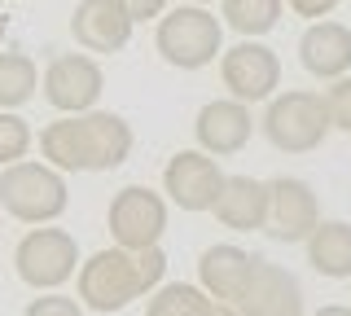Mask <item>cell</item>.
Segmentation results:
<instances>
[{
    "label": "cell",
    "mask_w": 351,
    "mask_h": 316,
    "mask_svg": "<svg viewBox=\"0 0 351 316\" xmlns=\"http://www.w3.org/2000/svg\"><path fill=\"white\" fill-rule=\"evenodd\" d=\"M259 127H263V136L272 141V149H281V154H312L329 136L334 119H329V106H325L321 93L290 88V93H281V97L268 101Z\"/></svg>",
    "instance_id": "cell-3"
},
{
    "label": "cell",
    "mask_w": 351,
    "mask_h": 316,
    "mask_svg": "<svg viewBox=\"0 0 351 316\" xmlns=\"http://www.w3.org/2000/svg\"><path fill=\"white\" fill-rule=\"evenodd\" d=\"M106 75L88 53H62L44 71V101L62 114H88L101 101Z\"/></svg>",
    "instance_id": "cell-9"
},
{
    "label": "cell",
    "mask_w": 351,
    "mask_h": 316,
    "mask_svg": "<svg viewBox=\"0 0 351 316\" xmlns=\"http://www.w3.org/2000/svg\"><path fill=\"white\" fill-rule=\"evenodd\" d=\"M22 316H84V303L66 299V294H44V299H31Z\"/></svg>",
    "instance_id": "cell-25"
},
{
    "label": "cell",
    "mask_w": 351,
    "mask_h": 316,
    "mask_svg": "<svg viewBox=\"0 0 351 316\" xmlns=\"http://www.w3.org/2000/svg\"><path fill=\"white\" fill-rule=\"evenodd\" d=\"M14 268L31 290H58L80 268V246L66 228H31L14 250Z\"/></svg>",
    "instance_id": "cell-5"
},
{
    "label": "cell",
    "mask_w": 351,
    "mask_h": 316,
    "mask_svg": "<svg viewBox=\"0 0 351 316\" xmlns=\"http://www.w3.org/2000/svg\"><path fill=\"white\" fill-rule=\"evenodd\" d=\"M285 5L294 9L299 18H312V23H321V18H329L343 0H285Z\"/></svg>",
    "instance_id": "cell-26"
},
{
    "label": "cell",
    "mask_w": 351,
    "mask_h": 316,
    "mask_svg": "<svg viewBox=\"0 0 351 316\" xmlns=\"http://www.w3.org/2000/svg\"><path fill=\"white\" fill-rule=\"evenodd\" d=\"M299 62L307 75H316V80H343L351 75V27L343 23H312L299 36Z\"/></svg>",
    "instance_id": "cell-15"
},
{
    "label": "cell",
    "mask_w": 351,
    "mask_h": 316,
    "mask_svg": "<svg viewBox=\"0 0 351 316\" xmlns=\"http://www.w3.org/2000/svg\"><path fill=\"white\" fill-rule=\"evenodd\" d=\"M259 259L250 250H241L233 242H219V246H206L202 259H197V286H202L211 299L219 303H237L241 290L250 286V272H255Z\"/></svg>",
    "instance_id": "cell-14"
},
{
    "label": "cell",
    "mask_w": 351,
    "mask_h": 316,
    "mask_svg": "<svg viewBox=\"0 0 351 316\" xmlns=\"http://www.w3.org/2000/svg\"><path fill=\"white\" fill-rule=\"evenodd\" d=\"M106 224H110L114 246H128V250L158 246V237L167 233V202L145 184H128V189H119L110 198Z\"/></svg>",
    "instance_id": "cell-6"
},
{
    "label": "cell",
    "mask_w": 351,
    "mask_h": 316,
    "mask_svg": "<svg viewBox=\"0 0 351 316\" xmlns=\"http://www.w3.org/2000/svg\"><path fill=\"white\" fill-rule=\"evenodd\" d=\"M325 106H329V119H334L338 132H351V75H343V80L329 84Z\"/></svg>",
    "instance_id": "cell-24"
},
{
    "label": "cell",
    "mask_w": 351,
    "mask_h": 316,
    "mask_svg": "<svg viewBox=\"0 0 351 316\" xmlns=\"http://www.w3.org/2000/svg\"><path fill=\"white\" fill-rule=\"evenodd\" d=\"M132 14L119 0H80L71 14V36L84 53H119L132 40Z\"/></svg>",
    "instance_id": "cell-12"
},
{
    "label": "cell",
    "mask_w": 351,
    "mask_h": 316,
    "mask_svg": "<svg viewBox=\"0 0 351 316\" xmlns=\"http://www.w3.org/2000/svg\"><path fill=\"white\" fill-rule=\"evenodd\" d=\"M40 149L58 171H93V149H88L84 114H66L40 132Z\"/></svg>",
    "instance_id": "cell-17"
},
{
    "label": "cell",
    "mask_w": 351,
    "mask_h": 316,
    "mask_svg": "<svg viewBox=\"0 0 351 316\" xmlns=\"http://www.w3.org/2000/svg\"><path fill=\"white\" fill-rule=\"evenodd\" d=\"M206 316H241V312L233 308V303H219V299H215V303H211V312H206Z\"/></svg>",
    "instance_id": "cell-29"
},
{
    "label": "cell",
    "mask_w": 351,
    "mask_h": 316,
    "mask_svg": "<svg viewBox=\"0 0 351 316\" xmlns=\"http://www.w3.org/2000/svg\"><path fill=\"white\" fill-rule=\"evenodd\" d=\"M224 171H219L215 154H206V149H180V154L167 158V167H162V189H167V198L180 206V211H211L219 189H224Z\"/></svg>",
    "instance_id": "cell-7"
},
{
    "label": "cell",
    "mask_w": 351,
    "mask_h": 316,
    "mask_svg": "<svg viewBox=\"0 0 351 316\" xmlns=\"http://www.w3.org/2000/svg\"><path fill=\"white\" fill-rule=\"evenodd\" d=\"M211 294L202 286H184V281H171V286H158L149 299L145 316H206L211 312Z\"/></svg>",
    "instance_id": "cell-22"
},
{
    "label": "cell",
    "mask_w": 351,
    "mask_h": 316,
    "mask_svg": "<svg viewBox=\"0 0 351 316\" xmlns=\"http://www.w3.org/2000/svg\"><path fill=\"white\" fill-rule=\"evenodd\" d=\"M0 211H5V206H0Z\"/></svg>",
    "instance_id": "cell-32"
},
{
    "label": "cell",
    "mask_w": 351,
    "mask_h": 316,
    "mask_svg": "<svg viewBox=\"0 0 351 316\" xmlns=\"http://www.w3.org/2000/svg\"><path fill=\"white\" fill-rule=\"evenodd\" d=\"M268 202H272L268 180H255V176H228L211 211H215V220L224 224V228L255 233V228H268Z\"/></svg>",
    "instance_id": "cell-16"
},
{
    "label": "cell",
    "mask_w": 351,
    "mask_h": 316,
    "mask_svg": "<svg viewBox=\"0 0 351 316\" xmlns=\"http://www.w3.org/2000/svg\"><path fill=\"white\" fill-rule=\"evenodd\" d=\"M268 189H272V202H268V228L263 233L285 246L307 242L312 228L321 224V202H316L312 184L299 176H277V180H268Z\"/></svg>",
    "instance_id": "cell-10"
},
{
    "label": "cell",
    "mask_w": 351,
    "mask_h": 316,
    "mask_svg": "<svg viewBox=\"0 0 351 316\" xmlns=\"http://www.w3.org/2000/svg\"><path fill=\"white\" fill-rule=\"evenodd\" d=\"M154 45H158L167 66L202 71L224 53V23H219L206 5H180V9H171V14L158 18Z\"/></svg>",
    "instance_id": "cell-1"
},
{
    "label": "cell",
    "mask_w": 351,
    "mask_h": 316,
    "mask_svg": "<svg viewBox=\"0 0 351 316\" xmlns=\"http://www.w3.org/2000/svg\"><path fill=\"white\" fill-rule=\"evenodd\" d=\"M132 14V23H145V18H162L167 14V0H119Z\"/></svg>",
    "instance_id": "cell-27"
},
{
    "label": "cell",
    "mask_w": 351,
    "mask_h": 316,
    "mask_svg": "<svg viewBox=\"0 0 351 316\" xmlns=\"http://www.w3.org/2000/svg\"><path fill=\"white\" fill-rule=\"evenodd\" d=\"M255 132V119H250V106L237 101V97H224V101H206L197 110V123H193V136L206 154L224 158V154H237L241 145Z\"/></svg>",
    "instance_id": "cell-13"
},
{
    "label": "cell",
    "mask_w": 351,
    "mask_h": 316,
    "mask_svg": "<svg viewBox=\"0 0 351 316\" xmlns=\"http://www.w3.org/2000/svg\"><path fill=\"white\" fill-rule=\"evenodd\" d=\"M189 5H211V0H189Z\"/></svg>",
    "instance_id": "cell-31"
},
{
    "label": "cell",
    "mask_w": 351,
    "mask_h": 316,
    "mask_svg": "<svg viewBox=\"0 0 351 316\" xmlns=\"http://www.w3.org/2000/svg\"><path fill=\"white\" fill-rule=\"evenodd\" d=\"M307 264L329 281L351 277V224L347 220H325L307 237Z\"/></svg>",
    "instance_id": "cell-19"
},
{
    "label": "cell",
    "mask_w": 351,
    "mask_h": 316,
    "mask_svg": "<svg viewBox=\"0 0 351 316\" xmlns=\"http://www.w3.org/2000/svg\"><path fill=\"white\" fill-rule=\"evenodd\" d=\"M219 80L237 101H272L281 84V58L259 40H241L228 53H219Z\"/></svg>",
    "instance_id": "cell-8"
},
{
    "label": "cell",
    "mask_w": 351,
    "mask_h": 316,
    "mask_svg": "<svg viewBox=\"0 0 351 316\" xmlns=\"http://www.w3.org/2000/svg\"><path fill=\"white\" fill-rule=\"evenodd\" d=\"M71 202L66 193V176L53 162H9L0 167V206L22 224H49L58 220Z\"/></svg>",
    "instance_id": "cell-2"
},
{
    "label": "cell",
    "mask_w": 351,
    "mask_h": 316,
    "mask_svg": "<svg viewBox=\"0 0 351 316\" xmlns=\"http://www.w3.org/2000/svg\"><path fill=\"white\" fill-rule=\"evenodd\" d=\"M88 127V149H93V171H114L123 167L132 154V127L123 114H110V110H88L84 114Z\"/></svg>",
    "instance_id": "cell-18"
},
{
    "label": "cell",
    "mask_w": 351,
    "mask_h": 316,
    "mask_svg": "<svg viewBox=\"0 0 351 316\" xmlns=\"http://www.w3.org/2000/svg\"><path fill=\"white\" fill-rule=\"evenodd\" d=\"M281 9L285 0H224V23L241 40H259L281 23Z\"/></svg>",
    "instance_id": "cell-21"
},
{
    "label": "cell",
    "mask_w": 351,
    "mask_h": 316,
    "mask_svg": "<svg viewBox=\"0 0 351 316\" xmlns=\"http://www.w3.org/2000/svg\"><path fill=\"white\" fill-rule=\"evenodd\" d=\"M233 308L241 316H303V286L290 268L259 259L250 272V286L241 290Z\"/></svg>",
    "instance_id": "cell-11"
},
{
    "label": "cell",
    "mask_w": 351,
    "mask_h": 316,
    "mask_svg": "<svg viewBox=\"0 0 351 316\" xmlns=\"http://www.w3.org/2000/svg\"><path fill=\"white\" fill-rule=\"evenodd\" d=\"M141 294H149V286H145V277H141L136 250L110 246V250H97L88 264H80V303L84 308L123 312Z\"/></svg>",
    "instance_id": "cell-4"
},
{
    "label": "cell",
    "mask_w": 351,
    "mask_h": 316,
    "mask_svg": "<svg viewBox=\"0 0 351 316\" xmlns=\"http://www.w3.org/2000/svg\"><path fill=\"white\" fill-rule=\"evenodd\" d=\"M312 316H351V308H347V303H325V308L312 312Z\"/></svg>",
    "instance_id": "cell-28"
},
{
    "label": "cell",
    "mask_w": 351,
    "mask_h": 316,
    "mask_svg": "<svg viewBox=\"0 0 351 316\" xmlns=\"http://www.w3.org/2000/svg\"><path fill=\"white\" fill-rule=\"evenodd\" d=\"M31 149V123L14 110H0V167L22 162Z\"/></svg>",
    "instance_id": "cell-23"
},
{
    "label": "cell",
    "mask_w": 351,
    "mask_h": 316,
    "mask_svg": "<svg viewBox=\"0 0 351 316\" xmlns=\"http://www.w3.org/2000/svg\"><path fill=\"white\" fill-rule=\"evenodd\" d=\"M5 31H9V18H5V9H0V40H5Z\"/></svg>",
    "instance_id": "cell-30"
},
{
    "label": "cell",
    "mask_w": 351,
    "mask_h": 316,
    "mask_svg": "<svg viewBox=\"0 0 351 316\" xmlns=\"http://www.w3.org/2000/svg\"><path fill=\"white\" fill-rule=\"evenodd\" d=\"M40 88V71L22 49H5L0 53V110H18L27 106Z\"/></svg>",
    "instance_id": "cell-20"
}]
</instances>
